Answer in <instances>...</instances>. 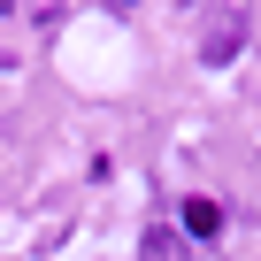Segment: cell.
<instances>
[{
	"instance_id": "cell-1",
	"label": "cell",
	"mask_w": 261,
	"mask_h": 261,
	"mask_svg": "<svg viewBox=\"0 0 261 261\" xmlns=\"http://www.w3.org/2000/svg\"><path fill=\"white\" fill-rule=\"evenodd\" d=\"M185 230H192V238H215V230H223V207H215V200H185Z\"/></svg>"
},
{
	"instance_id": "cell-2",
	"label": "cell",
	"mask_w": 261,
	"mask_h": 261,
	"mask_svg": "<svg viewBox=\"0 0 261 261\" xmlns=\"http://www.w3.org/2000/svg\"><path fill=\"white\" fill-rule=\"evenodd\" d=\"M238 16H215V31H207V62H230V46H238Z\"/></svg>"
},
{
	"instance_id": "cell-3",
	"label": "cell",
	"mask_w": 261,
	"mask_h": 261,
	"mask_svg": "<svg viewBox=\"0 0 261 261\" xmlns=\"http://www.w3.org/2000/svg\"><path fill=\"white\" fill-rule=\"evenodd\" d=\"M139 246H146L139 261H185V238H177V230H146Z\"/></svg>"
}]
</instances>
